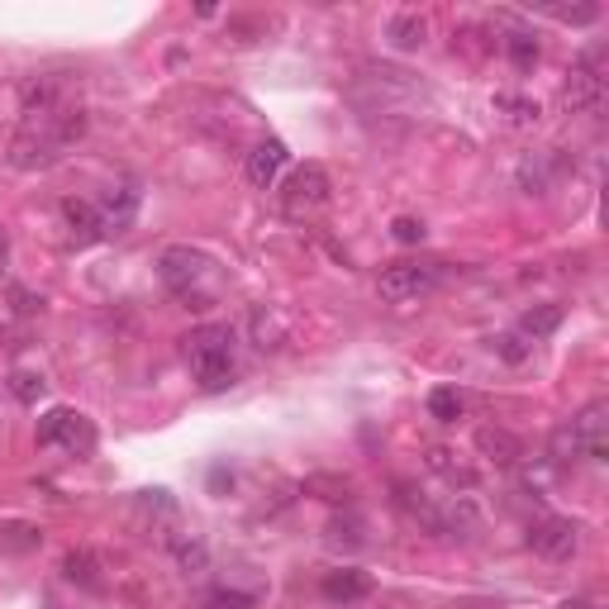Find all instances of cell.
Returning <instances> with one entry per match:
<instances>
[{
    "label": "cell",
    "instance_id": "7",
    "mask_svg": "<svg viewBox=\"0 0 609 609\" xmlns=\"http://www.w3.org/2000/svg\"><path fill=\"white\" fill-rule=\"evenodd\" d=\"M329 171L319 167V163H304L296 167L291 177H286L281 186V210L291 214V220H304V214H314V210H324L329 206Z\"/></svg>",
    "mask_w": 609,
    "mask_h": 609
},
{
    "label": "cell",
    "instance_id": "11",
    "mask_svg": "<svg viewBox=\"0 0 609 609\" xmlns=\"http://www.w3.org/2000/svg\"><path fill=\"white\" fill-rule=\"evenodd\" d=\"M134 210H139V191H134V186H120V191H110V196L96 206V214H100V234H124V229L134 224Z\"/></svg>",
    "mask_w": 609,
    "mask_h": 609
},
{
    "label": "cell",
    "instance_id": "28",
    "mask_svg": "<svg viewBox=\"0 0 609 609\" xmlns=\"http://www.w3.org/2000/svg\"><path fill=\"white\" fill-rule=\"evenodd\" d=\"M390 234H396L400 243H424V224H419V220H396V224H390Z\"/></svg>",
    "mask_w": 609,
    "mask_h": 609
},
{
    "label": "cell",
    "instance_id": "4",
    "mask_svg": "<svg viewBox=\"0 0 609 609\" xmlns=\"http://www.w3.org/2000/svg\"><path fill=\"white\" fill-rule=\"evenodd\" d=\"M605 400L586 405L582 414H572L567 424L553 433V457L567 467V462H605L609 439H605Z\"/></svg>",
    "mask_w": 609,
    "mask_h": 609
},
{
    "label": "cell",
    "instance_id": "23",
    "mask_svg": "<svg viewBox=\"0 0 609 609\" xmlns=\"http://www.w3.org/2000/svg\"><path fill=\"white\" fill-rule=\"evenodd\" d=\"M505 48H510L514 67H533V63H539V38H533V34H510Z\"/></svg>",
    "mask_w": 609,
    "mask_h": 609
},
{
    "label": "cell",
    "instance_id": "22",
    "mask_svg": "<svg viewBox=\"0 0 609 609\" xmlns=\"http://www.w3.org/2000/svg\"><path fill=\"white\" fill-rule=\"evenodd\" d=\"M206 562H210V553H206V543H177V567L186 572V576H200L206 572Z\"/></svg>",
    "mask_w": 609,
    "mask_h": 609
},
{
    "label": "cell",
    "instance_id": "9",
    "mask_svg": "<svg viewBox=\"0 0 609 609\" xmlns=\"http://www.w3.org/2000/svg\"><path fill=\"white\" fill-rule=\"evenodd\" d=\"M529 547L547 562H572L582 553V524H572V519H539L529 529Z\"/></svg>",
    "mask_w": 609,
    "mask_h": 609
},
{
    "label": "cell",
    "instance_id": "27",
    "mask_svg": "<svg viewBox=\"0 0 609 609\" xmlns=\"http://www.w3.org/2000/svg\"><path fill=\"white\" fill-rule=\"evenodd\" d=\"M10 381H14L10 390H14V396H20L24 405H34V400L43 396V381H38V376H24V372H20V376H10Z\"/></svg>",
    "mask_w": 609,
    "mask_h": 609
},
{
    "label": "cell",
    "instance_id": "10",
    "mask_svg": "<svg viewBox=\"0 0 609 609\" xmlns=\"http://www.w3.org/2000/svg\"><path fill=\"white\" fill-rule=\"evenodd\" d=\"M286 163H291L286 143L281 139H263L248 153V163H243V177H248V186H257V191H272V186H277V177L286 171Z\"/></svg>",
    "mask_w": 609,
    "mask_h": 609
},
{
    "label": "cell",
    "instance_id": "8",
    "mask_svg": "<svg viewBox=\"0 0 609 609\" xmlns=\"http://www.w3.org/2000/svg\"><path fill=\"white\" fill-rule=\"evenodd\" d=\"M38 443L43 447H63V453H91L96 447V429L91 419L77 414V410H48L38 419Z\"/></svg>",
    "mask_w": 609,
    "mask_h": 609
},
{
    "label": "cell",
    "instance_id": "15",
    "mask_svg": "<svg viewBox=\"0 0 609 609\" xmlns=\"http://www.w3.org/2000/svg\"><path fill=\"white\" fill-rule=\"evenodd\" d=\"M496 114H505V124H514V129H529V124H539L543 120V106L539 100H529V96H514V91H500L496 100Z\"/></svg>",
    "mask_w": 609,
    "mask_h": 609
},
{
    "label": "cell",
    "instance_id": "21",
    "mask_svg": "<svg viewBox=\"0 0 609 609\" xmlns=\"http://www.w3.org/2000/svg\"><path fill=\"white\" fill-rule=\"evenodd\" d=\"M496 353L510 362V367H519V362H529V353H533V343L524 339V333H500L496 339Z\"/></svg>",
    "mask_w": 609,
    "mask_h": 609
},
{
    "label": "cell",
    "instance_id": "18",
    "mask_svg": "<svg viewBox=\"0 0 609 609\" xmlns=\"http://www.w3.org/2000/svg\"><path fill=\"white\" fill-rule=\"evenodd\" d=\"M476 443H481V453H490L496 462H505V467L524 457V447H519V439H514V433H505V429H481V439H476Z\"/></svg>",
    "mask_w": 609,
    "mask_h": 609
},
{
    "label": "cell",
    "instance_id": "5",
    "mask_svg": "<svg viewBox=\"0 0 609 609\" xmlns=\"http://www.w3.org/2000/svg\"><path fill=\"white\" fill-rule=\"evenodd\" d=\"M443 286V263H390L381 277H376V291L390 304H410L424 300Z\"/></svg>",
    "mask_w": 609,
    "mask_h": 609
},
{
    "label": "cell",
    "instance_id": "26",
    "mask_svg": "<svg viewBox=\"0 0 609 609\" xmlns=\"http://www.w3.org/2000/svg\"><path fill=\"white\" fill-rule=\"evenodd\" d=\"M553 20H562V24H596V20H600V5H572V10H553Z\"/></svg>",
    "mask_w": 609,
    "mask_h": 609
},
{
    "label": "cell",
    "instance_id": "30",
    "mask_svg": "<svg viewBox=\"0 0 609 609\" xmlns=\"http://www.w3.org/2000/svg\"><path fill=\"white\" fill-rule=\"evenodd\" d=\"M5 253H10V239H5V229H0V263H5Z\"/></svg>",
    "mask_w": 609,
    "mask_h": 609
},
{
    "label": "cell",
    "instance_id": "25",
    "mask_svg": "<svg viewBox=\"0 0 609 609\" xmlns=\"http://www.w3.org/2000/svg\"><path fill=\"white\" fill-rule=\"evenodd\" d=\"M206 605H210V609H253L257 596H248V590H214Z\"/></svg>",
    "mask_w": 609,
    "mask_h": 609
},
{
    "label": "cell",
    "instance_id": "14",
    "mask_svg": "<svg viewBox=\"0 0 609 609\" xmlns=\"http://www.w3.org/2000/svg\"><path fill=\"white\" fill-rule=\"evenodd\" d=\"M63 224H67V234H71V243H96V239H106L100 234V214H96V206H86V200H63Z\"/></svg>",
    "mask_w": 609,
    "mask_h": 609
},
{
    "label": "cell",
    "instance_id": "12",
    "mask_svg": "<svg viewBox=\"0 0 609 609\" xmlns=\"http://www.w3.org/2000/svg\"><path fill=\"white\" fill-rule=\"evenodd\" d=\"M386 38H390V48L414 53V48H424V43H429V20L419 10H396L386 20Z\"/></svg>",
    "mask_w": 609,
    "mask_h": 609
},
{
    "label": "cell",
    "instance_id": "1",
    "mask_svg": "<svg viewBox=\"0 0 609 609\" xmlns=\"http://www.w3.org/2000/svg\"><path fill=\"white\" fill-rule=\"evenodd\" d=\"M81 134H86V114L81 110H71V106L29 110L20 120V129H14V139H10V167H20V171L53 167Z\"/></svg>",
    "mask_w": 609,
    "mask_h": 609
},
{
    "label": "cell",
    "instance_id": "19",
    "mask_svg": "<svg viewBox=\"0 0 609 609\" xmlns=\"http://www.w3.org/2000/svg\"><path fill=\"white\" fill-rule=\"evenodd\" d=\"M553 177H557V163H553V157H529V163L519 167V186H524L529 196H543L547 186H553Z\"/></svg>",
    "mask_w": 609,
    "mask_h": 609
},
{
    "label": "cell",
    "instance_id": "13",
    "mask_svg": "<svg viewBox=\"0 0 609 609\" xmlns=\"http://www.w3.org/2000/svg\"><path fill=\"white\" fill-rule=\"evenodd\" d=\"M367 590H372V576L357 572V567H343V572L324 576V600H333V605H353V600L367 596Z\"/></svg>",
    "mask_w": 609,
    "mask_h": 609
},
{
    "label": "cell",
    "instance_id": "3",
    "mask_svg": "<svg viewBox=\"0 0 609 609\" xmlns=\"http://www.w3.org/2000/svg\"><path fill=\"white\" fill-rule=\"evenodd\" d=\"M186 362L191 376L206 390H224L234 381V329L229 324H206L186 339Z\"/></svg>",
    "mask_w": 609,
    "mask_h": 609
},
{
    "label": "cell",
    "instance_id": "2",
    "mask_svg": "<svg viewBox=\"0 0 609 609\" xmlns=\"http://www.w3.org/2000/svg\"><path fill=\"white\" fill-rule=\"evenodd\" d=\"M157 277H163L171 296L191 304V310H206V304L220 296V272H214V263L206 253L186 248V243H177V248H167L157 257Z\"/></svg>",
    "mask_w": 609,
    "mask_h": 609
},
{
    "label": "cell",
    "instance_id": "17",
    "mask_svg": "<svg viewBox=\"0 0 609 609\" xmlns=\"http://www.w3.org/2000/svg\"><path fill=\"white\" fill-rule=\"evenodd\" d=\"M462 410H467V396H462L457 386H439V390L429 396V414L439 419V424H457Z\"/></svg>",
    "mask_w": 609,
    "mask_h": 609
},
{
    "label": "cell",
    "instance_id": "24",
    "mask_svg": "<svg viewBox=\"0 0 609 609\" xmlns=\"http://www.w3.org/2000/svg\"><path fill=\"white\" fill-rule=\"evenodd\" d=\"M429 467L439 472V476H447V481H472V476L453 462V453H447V447H429Z\"/></svg>",
    "mask_w": 609,
    "mask_h": 609
},
{
    "label": "cell",
    "instance_id": "20",
    "mask_svg": "<svg viewBox=\"0 0 609 609\" xmlns=\"http://www.w3.org/2000/svg\"><path fill=\"white\" fill-rule=\"evenodd\" d=\"M63 572H67V582H77V586H86V590H100L106 582H100V562L86 553H67V562H63Z\"/></svg>",
    "mask_w": 609,
    "mask_h": 609
},
{
    "label": "cell",
    "instance_id": "29",
    "mask_svg": "<svg viewBox=\"0 0 609 609\" xmlns=\"http://www.w3.org/2000/svg\"><path fill=\"white\" fill-rule=\"evenodd\" d=\"M557 609H600V600H590V596H576V600H562Z\"/></svg>",
    "mask_w": 609,
    "mask_h": 609
},
{
    "label": "cell",
    "instance_id": "16",
    "mask_svg": "<svg viewBox=\"0 0 609 609\" xmlns=\"http://www.w3.org/2000/svg\"><path fill=\"white\" fill-rule=\"evenodd\" d=\"M562 324V304H533V310H524V319H519V333H524L529 343H543L553 339Z\"/></svg>",
    "mask_w": 609,
    "mask_h": 609
},
{
    "label": "cell",
    "instance_id": "6",
    "mask_svg": "<svg viewBox=\"0 0 609 609\" xmlns=\"http://www.w3.org/2000/svg\"><path fill=\"white\" fill-rule=\"evenodd\" d=\"M562 106L572 114H600L605 106V53H586L582 63L567 71V86H562Z\"/></svg>",
    "mask_w": 609,
    "mask_h": 609
}]
</instances>
